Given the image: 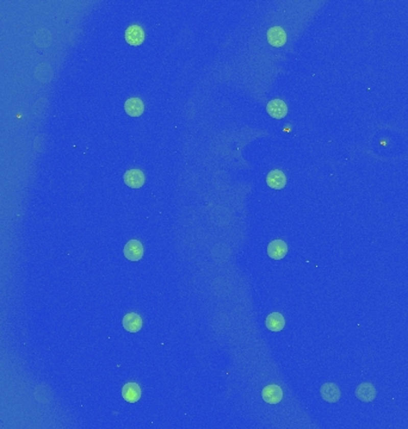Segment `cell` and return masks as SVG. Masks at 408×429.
<instances>
[{
    "instance_id": "6da1fadb",
    "label": "cell",
    "mask_w": 408,
    "mask_h": 429,
    "mask_svg": "<svg viewBox=\"0 0 408 429\" xmlns=\"http://www.w3.org/2000/svg\"><path fill=\"white\" fill-rule=\"evenodd\" d=\"M124 257L130 261H139L143 255L142 243L137 240H130L123 249Z\"/></svg>"
},
{
    "instance_id": "7a4b0ae2",
    "label": "cell",
    "mask_w": 408,
    "mask_h": 429,
    "mask_svg": "<svg viewBox=\"0 0 408 429\" xmlns=\"http://www.w3.org/2000/svg\"><path fill=\"white\" fill-rule=\"evenodd\" d=\"M123 180L131 189H140L145 184V174L140 169H129L124 173Z\"/></svg>"
},
{
    "instance_id": "3957f363",
    "label": "cell",
    "mask_w": 408,
    "mask_h": 429,
    "mask_svg": "<svg viewBox=\"0 0 408 429\" xmlns=\"http://www.w3.org/2000/svg\"><path fill=\"white\" fill-rule=\"evenodd\" d=\"M261 397L266 403L277 404L283 398V391L278 385H268L262 389Z\"/></svg>"
},
{
    "instance_id": "277c9868",
    "label": "cell",
    "mask_w": 408,
    "mask_h": 429,
    "mask_svg": "<svg viewBox=\"0 0 408 429\" xmlns=\"http://www.w3.org/2000/svg\"><path fill=\"white\" fill-rule=\"evenodd\" d=\"M266 111L271 117H274L276 119H282L284 118L288 113V106L281 99H274L271 100L266 106Z\"/></svg>"
},
{
    "instance_id": "5b68a950",
    "label": "cell",
    "mask_w": 408,
    "mask_h": 429,
    "mask_svg": "<svg viewBox=\"0 0 408 429\" xmlns=\"http://www.w3.org/2000/svg\"><path fill=\"white\" fill-rule=\"evenodd\" d=\"M288 253V246L283 240H275L270 242L268 247V254L275 260H281Z\"/></svg>"
},
{
    "instance_id": "8992f818",
    "label": "cell",
    "mask_w": 408,
    "mask_h": 429,
    "mask_svg": "<svg viewBox=\"0 0 408 429\" xmlns=\"http://www.w3.org/2000/svg\"><path fill=\"white\" fill-rule=\"evenodd\" d=\"M268 42L272 47H283L286 42V34L281 27H274L268 31Z\"/></svg>"
},
{
    "instance_id": "52a82bcc",
    "label": "cell",
    "mask_w": 408,
    "mask_h": 429,
    "mask_svg": "<svg viewBox=\"0 0 408 429\" xmlns=\"http://www.w3.org/2000/svg\"><path fill=\"white\" fill-rule=\"evenodd\" d=\"M266 184L274 190H282L286 184V176L279 169H274L266 176Z\"/></svg>"
},
{
    "instance_id": "ba28073f",
    "label": "cell",
    "mask_w": 408,
    "mask_h": 429,
    "mask_svg": "<svg viewBox=\"0 0 408 429\" xmlns=\"http://www.w3.org/2000/svg\"><path fill=\"white\" fill-rule=\"evenodd\" d=\"M145 40V31L140 26H131L126 30V41L130 45H140Z\"/></svg>"
},
{
    "instance_id": "9c48e42d",
    "label": "cell",
    "mask_w": 408,
    "mask_h": 429,
    "mask_svg": "<svg viewBox=\"0 0 408 429\" xmlns=\"http://www.w3.org/2000/svg\"><path fill=\"white\" fill-rule=\"evenodd\" d=\"M320 393L326 402L335 403L340 399V390L334 383H326L321 386Z\"/></svg>"
},
{
    "instance_id": "30bf717a",
    "label": "cell",
    "mask_w": 408,
    "mask_h": 429,
    "mask_svg": "<svg viewBox=\"0 0 408 429\" xmlns=\"http://www.w3.org/2000/svg\"><path fill=\"white\" fill-rule=\"evenodd\" d=\"M122 396L128 403H136L141 398V389L136 383H127L122 389Z\"/></svg>"
},
{
    "instance_id": "8fae6325",
    "label": "cell",
    "mask_w": 408,
    "mask_h": 429,
    "mask_svg": "<svg viewBox=\"0 0 408 429\" xmlns=\"http://www.w3.org/2000/svg\"><path fill=\"white\" fill-rule=\"evenodd\" d=\"M123 328L129 333H137L142 328V318L135 313L127 314L123 317Z\"/></svg>"
},
{
    "instance_id": "7c38bea8",
    "label": "cell",
    "mask_w": 408,
    "mask_h": 429,
    "mask_svg": "<svg viewBox=\"0 0 408 429\" xmlns=\"http://www.w3.org/2000/svg\"><path fill=\"white\" fill-rule=\"evenodd\" d=\"M124 110L131 117H139L145 111L143 102L140 98H129L124 104Z\"/></svg>"
},
{
    "instance_id": "4fadbf2b",
    "label": "cell",
    "mask_w": 408,
    "mask_h": 429,
    "mask_svg": "<svg viewBox=\"0 0 408 429\" xmlns=\"http://www.w3.org/2000/svg\"><path fill=\"white\" fill-rule=\"evenodd\" d=\"M266 328L271 332H281L285 325V320L282 314L272 313L266 317Z\"/></svg>"
},
{
    "instance_id": "5bb4252c",
    "label": "cell",
    "mask_w": 408,
    "mask_h": 429,
    "mask_svg": "<svg viewBox=\"0 0 408 429\" xmlns=\"http://www.w3.org/2000/svg\"><path fill=\"white\" fill-rule=\"evenodd\" d=\"M356 396L358 399L363 400V402H371L376 397V390L374 385L370 384V383L361 384L356 390Z\"/></svg>"
}]
</instances>
